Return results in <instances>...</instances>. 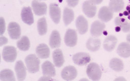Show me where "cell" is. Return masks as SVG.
Returning a JSON list of instances; mask_svg holds the SVG:
<instances>
[{"label": "cell", "mask_w": 130, "mask_h": 81, "mask_svg": "<svg viewBox=\"0 0 130 81\" xmlns=\"http://www.w3.org/2000/svg\"><path fill=\"white\" fill-rule=\"evenodd\" d=\"M25 63L26 64L27 70L30 73H36L39 71L40 60L36 55L31 54L26 57Z\"/></svg>", "instance_id": "obj_1"}, {"label": "cell", "mask_w": 130, "mask_h": 81, "mask_svg": "<svg viewBox=\"0 0 130 81\" xmlns=\"http://www.w3.org/2000/svg\"><path fill=\"white\" fill-rule=\"evenodd\" d=\"M86 74L91 80H99L102 76V71L99 65L97 63H91L88 65Z\"/></svg>", "instance_id": "obj_2"}, {"label": "cell", "mask_w": 130, "mask_h": 81, "mask_svg": "<svg viewBox=\"0 0 130 81\" xmlns=\"http://www.w3.org/2000/svg\"><path fill=\"white\" fill-rule=\"evenodd\" d=\"M3 58L5 61L12 63L16 60L17 57V51L13 46H7L4 47L3 51Z\"/></svg>", "instance_id": "obj_3"}, {"label": "cell", "mask_w": 130, "mask_h": 81, "mask_svg": "<svg viewBox=\"0 0 130 81\" xmlns=\"http://www.w3.org/2000/svg\"><path fill=\"white\" fill-rule=\"evenodd\" d=\"M73 63L79 66L87 65L91 61L89 54L86 52H79L73 55L72 57Z\"/></svg>", "instance_id": "obj_4"}, {"label": "cell", "mask_w": 130, "mask_h": 81, "mask_svg": "<svg viewBox=\"0 0 130 81\" xmlns=\"http://www.w3.org/2000/svg\"><path fill=\"white\" fill-rule=\"evenodd\" d=\"M77 41V33L76 30L73 29H68L64 37V42L67 46L73 47L76 45Z\"/></svg>", "instance_id": "obj_5"}, {"label": "cell", "mask_w": 130, "mask_h": 81, "mask_svg": "<svg viewBox=\"0 0 130 81\" xmlns=\"http://www.w3.org/2000/svg\"><path fill=\"white\" fill-rule=\"evenodd\" d=\"M77 72L76 68L73 66H67L62 70L61 77L65 80H73L77 76Z\"/></svg>", "instance_id": "obj_6"}, {"label": "cell", "mask_w": 130, "mask_h": 81, "mask_svg": "<svg viewBox=\"0 0 130 81\" xmlns=\"http://www.w3.org/2000/svg\"><path fill=\"white\" fill-rule=\"evenodd\" d=\"M105 24L99 20H96L91 24L90 28V33L94 37H100L103 34Z\"/></svg>", "instance_id": "obj_7"}, {"label": "cell", "mask_w": 130, "mask_h": 81, "mask_svg": "<svg viewBox=\"0 0 130 81\" xmlns=\"http://www.w3.org/2000/svg\"><path fill=\"white\" fill-rule=\"evenodd\" d=\"M8 31L10 38L12 39H18L20 37V27L16 22H10L8 24Z\"/></svg>", "instance_id": "obj_8"}, {"label": "cell", "mask_w": 130, "mask_h": 81, "mask_svg": "<svg viewBox=\"0 0 130 81\" xmlns=\"http://www.w3.org/2000/svg\"><path fill=\"white\" fill-rule=\"evenodd\" d=\"M83 12L88 18H92L95 16L97 12L96 6L90 1V0L84 2L82 5Z\"/></svg>", "instance_id": "obj_9"}, {"label": "cell", "mask_w": 130, "mask_h": 81, "mask_svg": "<svg viewBox=\"0 0 130 81\" xmlns=\"http://www.w3.org/2000/svg\"><path fill=\"white\" fill-rule=\"evenodd\" d=\"M32 8L34 12L37 16H42L47 13V5L45 3H40L38 0H33Z\"/></svg>", "instance_id": "obj_10"}, {"label": "cell", "mask_w": 130, "mask_h": 81, "mask_svg": "<svg viewBox=\"0 0 130 81\" xmlns=\"http://www.w3.org/2000/svg\"><path fill=\"white\" fill-rule=\"evenodd\" d=\"M21 18L23 22L27 24L31 25L34 23V16L31 7L23 8L21 12Z\"/></svg>", "instance_id": "obj_11"}, {"label": "cell", "mask_w": 130, "mask_h": 81, "mask_svg": "<svg viewBox=\"0 0 130 81\" xmlns=\"http://www.w3.org/2000/svg\"><path fill=\"white\" fill-rule=\"evenodd\" d=\"M49 14L50 18H51L54 23H59L61 19V10L57 4H50Z\"/></svg>", "instance_id": "obj_12"}, {"label": "cell", "mask_w": 130, "mask_h": 81, "mask_svg": "<svg viewBox=\"0 0 130 81\" xmlns=\"http://www.w3.org/2000/svg\"><path fill=\"white\" fill-rule=\"evenodd\" d=\"M113 17V12L108 7H102L101 8L98 12V18L103 22H108Z\"/></svg>", "instance_id": "obj_13"}, {"label": "cell", "mask_w": 130, "mask_h": 81, "mask_svg": "<svg viewBox=\"0 0 130 81\" xmlns=\"http://www.w3.org/2000/svg\"><path fill=\"white\" fill-rule=\"evenodd\" d=\"M76 27L80 34H85L88 30V22L84 16H79L76 20Z\"/></svg>", "instance_id": "obj_14"}, {"label": "cell", "mask_w": 130, "mask_h": 81, "mask_svg": "<svg viewBox=\"0 0 130 81\" xmlns=\"http://www.w3.org/2000/svg\"><path fill=\"white\" fill-rule=\"evenodd\" d=\"M14 70H15L18 80H24L26 79L27 75L26 68L24 66L22 61L19 60V61L16 62Z\"/></svg>", "instance_id": "obj_15"}, {"label": "cell", "mask_w": 130, "mask_h": 81, "mask_svg": "<svg viewBox=\"0 0 130 81\" xmlns=\"http://www.w3.org/2000/svg\"><path fill=\"white\" fill-rule=\"evenodd\" d=\"M42 70L43 75L53 77L56 75V70L54 66L51 62L46 61L42 65Z\"/></svg>", "instance_id": "obj_16"}, {"label": "cell", "mask_w": 130, "mask_h": 81, "mask_svg": "<svg viewBox=\"0 0 130 81\" xmlns=\"http://www.w3.org/2000/svg\"><path fill=\"white\" fill-rule=\"evenodd\" d=\"M36 53L40 59H47L50 56V49L45 43H41L37 47Z\"/></svg>", "instance_id": "obj_17"}, {"label": "cell", "mask_w": 130, "mask_h": 81, "mask_svg": "<svg viewBox=\"0 0 130 81\" xmlns=\"http://www.w3.org/2000/svg\"><path fill=\"white\" fill-rule=\"evenodd\" d=\"M61 37L60 33L57 30H54L50 35L49 45L52 49L59 47L61 45Z\"/></svg>", "instance_id": "obj_18"}, {"label": "cell", "mask_w": 130, "mask_h": 81, "mask_svg": "<svg viewBox=\"0 0 130 81\" xmlns=\"http://www.w3.org/2000/svg\"><path fill=\"white\" fill-rule=\"evenodd\" d=\"M117 39L114 35H110L106 37L104 42V48L107 52H111L115 49L117 44Z\"/></svg>", "instance_id": "obj_19"}, {"label": "cell", "mask_w": 130, "mask_h": 81, "mask_svg": "<svg viewBox=\"0 0 130 81\" xmlns=\"http://www.w3.org/2000/svg\"><path fill=\"white\" fill-rule=\"evenodd\" d=\"M53 60L54 65L56 67H62L64 63V58L61 50L57 49L53 52Z\"/></svg>", "instance_id": "obj_20"}, {"label": "cell", "mask_w": 130, "mask_h": 81, "mask_svg": "<svg viewBox=\"0 0 130 81\" xmlns=\"http://www.w3.org/2000/svg\"><path fill=\"white\" fill-rule=\"evenodd\" d=\"M117 53L123 58L130 57V44L127 42H122L119 45L117 49Z\"/></svg>", "instance_id": "obj_21"}, {"label": "cell", "mask_w": 130, "mask_h": 81, "mask_svg": "<svg viewBox=\"0 0 130 81\" xmlns=\"http://www.w3.org/2000/svg\"><path fill=\"white\" fill-rule=\"evenodd\" d=\"M101 44V42L100 39L91 37L87 41L86 47L90 51L96 52L100 48Z\"/></svg>", "instance_id": "obj_22"}, {"label": "cell", "mask_w": 130, "mask_h": 81, "mask_svg": "<svg viewBox=\"0 0 130 81\" xmlns=\"http://www.w3.org/2000/svg\"><path fill=\"white\" fill-rule=\"evenodd\" d=\"M124 7L123 0H110L109 8L113 12H120Z\"/></svg>", "instance_id": "obj_23"}, {"label": "cell", "mask_w": 130, "mask_h": 81, "mask_svg": "<svg viewBox=\"0 0 130 81\" xmlns=\"http://www.w3.org/2000/svg\"><path fill=\"white\" fill-rule=\"evenodd\" d=\"M115 23L116 26L120 27L121 30L124 33L130 31V24L125 20V19L117 17L115 20Z\"/></svg>", "instance_id": "obj_24"}, {"label": "cell", "mask_w": 130, "mask_h": 81, "mask_svg": "<svg viewBox=\"0 0 130 81\" xmlns=\"http://www.w3.org/2000/svg\"><path fill=\"white\" fill-rule=\"evenodd\" d=\"M74 19V12L71 8L66 7L64 9L63 20L66 26H68L73 20Z\"/></svg>", "instance_id": "obj_25"}, {"label": "cell", "mask_w": 130, "mask_h": 81, "mask_svg": "<svg viewBox=\"0 0 130 81\" xmlns=\"http://www.w3.org/2000/svg\"><path fill=\"white\" fill-rule=\"evenodd\" d=\"M109 67L115 71L120 72L123 70L124 64L120 59L118 58H113L110 61Z\"/></svg>", "instance_id": "obj_26"}, {"label": "cell", "mask_w": 130, "mask_h": 81, "mask_svg": "<svg viewBox=\"0 0 130 81\" xmlns=\"http://www.w3.org/2000/svg\"><path fill=\"white\" fill-rule=\"evenodd\" d=\"M17 46L22 51H27L30 49V42L27 36H23L18 42Z\"/></svg>", "instance_id": "obj_27"}, {"label": "cell", "mask_w": 130, "mask_h": 81, "mask_svg": "<svg viewBox=\"0 0 130 81\" xmlns=\"http://www.w3.org/2000/svg\"><path fill=\"white\" fill-rule=\"evenodd\" d=\"M0 79L2 81H15L13 72L9 69L3 70L1 71Z\"/></svg>", "instance_id": "obj_28"}, {"label": "cell", "mask_w": 130, "mask_h": 81, "mask_svg": "<svg viewBox=\"0 0 130 81\" xmlns=\"http://www.w3.org/2000/svg\"><path fill=\"white\" fill-rule=\"evenodd\" d=\"M38 31L40 35H44L46 34L47 31V25L45 18L39 19L37 23Z\"/></svg>", "instance_id": "obj_29"}, {"label": "cell", "mask_w": 130, "mask_h": 81, "mask_svg": "<svg viewBox=\"0 0 130 81\" xmlns=\"http://www.w3.org/2000/svg\"><path fill=\"white\" fill-rule=\"evenodd\" d=\"M68 5L70 7H75L78 4L79 0H67Z\"/></svg>", "instance_id": "obj_30"}, {"label": "cell", "mask_w": 130, "mask_h": 81, "mask_svg": "<svg viewBox=\"0 0 130 81\" xmlns=\"http://www.w3.org/2000/svg\"><path fill=\"white\" fill-rule=\"evenodd\" d=\"M0 23H1V35H3L5 31V22L3 17L1 18Z\"/></svg>", "instance_id": "obj_31"}, {"label": "cell", "mask_w": 130, "mask_h": 81, "mask_svg": "<svg viewBox=\"0 0 130 81\" xmlns=\"http://www.w3.org/2000/svg\"><path fill=\"white\" fill-rule=\"evenodd\" d=\"M8 43V39L5 38V37L2 36L1 37V46H3V45L6 44V43Z\"/></svg>", "instance_id": "obj_32"}, {"label": "cell", "mask_w": 130, "mask_h": 81, "mask_svg": "<svg viewBox=\"0 0 130 81\" xmlns=\"http://www.w3.org/2000/svg\"><path fill=\"white\" fill-rule=\"evenodd\" d=\"M39 81H41V80H53V79H52L50 76L44 75V76H43V77H42L39 79Z\"/></svg>", "instance_id": "obj_33"}, {"label": "cell", "mask_w": 130, "mask_h": 81, "mask_svg": "<svg viewBox=\"0 0 130 81\" xmlns=\"http://www.w3.org/2000/svg\"><path fill=\"white\" fill-rule=\"evenodd\" d=\"M90 1L94 4V5H98V4L102 3L103 0H90Z\"/></svg>", "instance_id": "obj_34"}, {"label": "cell", "mask_w": 130, "mask_h": 81, "mask_svg": "<svg viewBox=\"0 0 130 81\" xmlns=\"http://www.w3.org/2000/svg\"><path fill=\"white\" fill-rule=\"evenodd\" d=\"M127 41L130 43V33L127 36Z\"/></svg>", "instance_id": "obj_35"}, {"label": "cell", "mask_w": 130, "mask_h": 81, "mask_svg": "<svg viewBox=\"0 0 130 81\" xmlns=\"http://www.w3.org/2000/svg\"><path fill=\"white\" fill-rule=\"evenodd\" d=\"M120 30H121V28H120V27L117 26V27H116V31L119 32V31H120Z\"/></svg>", "instance_id": "obj_36"}, {"label": "cell", "mask_w": 130, "mask_h": 81, "mask_svg": "<svg viewBox=\"0 0 130 81\" xmlns=\"http://www.w3.org/2000/svg\"><path fill=\"white\" fill-rule=\"evenodd\" d=\"M123 14H124V15H125V16H128L129 15V13H128V11H125V12H124V13H123Z\"/></svg>", "instance_id": "obj_37"}, {"label": "cell", "mask_w": 130, "mask_h": 81, "mask_svg": "<svg viewBox=\"0 0 130 81\" xmlns=\"http://www.w3.org/2000/svg\"><path fill=\"white\" fill-rule=\"evenodd\" d=\"M126 9H127V11H130V5L129 6H127V8H126Z\"/></svg>", "instance_id": "obj_38"}, {"label": "cell", "mask_w": 130, "mask_h": 81, "mask_svg": "<svg viewBox=\"0 0 130 81\" xmlns=\"http://www.w3.org/2000/svg\"><path fill=\"white\" fill-rule=\"evenodd\" d=\"M128 19L130 20V14H129V15L128 16Z\"/></svg>", "instance_id": "obj_39"}, {"label": "cell", "mask_w": 130, "mask_h": 81, "mask_svg": "<svg viewBox=\"0 0 130 81\" xmlns=\"http://www.w3.org/2000/svg\"><path fill=\"white\" fill-rule=\"evenodd\" d=\"M128 13H129V14H130V11H128Z\"/></svg>", "instance_id": "obj_40"}, {"label": "cell", "mask_w": 130, "mask_h": 81, "mask_svg": "<svg viewBox=\"0 0 130 81\" xmlns=\"http://www.w3.org/2000/svg\"><path fill=\"white\" fill-rule=\"evenodd\" d=\"M129 1H130V0H129Z\"/></svg>", "instance_id": "obj_41"}]
</instances>
